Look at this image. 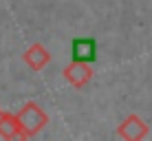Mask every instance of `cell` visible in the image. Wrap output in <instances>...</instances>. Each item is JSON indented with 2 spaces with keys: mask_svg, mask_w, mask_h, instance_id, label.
I'll return each instance as SVG.
<instances>
[{
  "mask_svg": "<svg viewBox=\"0 0 152 141\" xmlns=\"http://www.w3.org/2000/svg\"><path fill=\"white\" fill-rule=\"evenodd\" d=\"M18 119L22 123V132H24V139H31L35 137L38 132L44 130V126L49 123V115H46L42 108L38 106L35 102H27L18 113Z\"/></svg>",
  "mask_w": 152,
  "mask_h": 141,
  "instance_id": "cell-1",
  "label": "cell"
},
{
  "mask_svg": "<svg viewBox=\"0 0 152 141\" xmlns=\"http://www.w3.org/2000/svg\"><path fill=\"white\" fill-rule=\"evenodd\" d=\"M2 113H4V110H2V108H0V115H2Z\"/></svg>",
  "mask_w": 152,
  "mask_h": 141,
  "instance_id": "cell-7",
  "label": "cell"
},
{
  "mask_svg": "<svg viewBox=\"0 0 152 141\" xmlns=\"http://www.w3.org/2000/svg\"><path fill=\"white\" fill-rule=\"evenodd\" d=\"M22 60H24V64H27L31 71H42V69L51 62V53H49L42 44L35 42V44H31L29 49L24 51Z\"/></svg>",
  "mask_w": 152,
  "mask_h": 141,
  "instance_id": "cell-5",
  "label": "cell"
},
{
  "mask_svg": "<svg viewBox=\"0 0 152 141\" xmlns=\"http://www.w3.org/2000/svg\"><path fill=\"white\" fill-rule=\"evenodd\" d=\"M117 134L126 141H139L148 137V123L139 115H128L117 128Z\"/></svg>",
  "mask_w": 152,
  "mask_h": 141,
  "instance_id": "cell-2",
  "label": "cell"
},
{
  "mask_svg": "<svg viewBox=\"0 0 152 141\" xmlns=\"http://www.w3.org/2000/svg\"><path fill=\"white\" fill-rule=\"evenodd\" d=\"M71 60L93 64L97 60V40L95 38H75L71 42Z\"/></svg>",
  "mask_w": 152,
  "mask_h": 141,
  "instance_id": "cell-3",
  "label": "cell"
},
{
  "mask_svg": "<svg viewBox=\"0 0 152 141\" xmlns=\"http://www.w3.org/2000/svg\"><path fill=\"white\" fill-rule=\"evenodd\" d=\"M0 137L2 139H24L22 123L15 113H2L0 115Z\"/></svg>",
  "mask_w": 152,
  "mask_h": 141,
  "instance_id": "cell-6",
  "label": "cell"
},
{
  "mask_svg": "<svg viewBox=\"0 0 152 141\" xmlns=\"http://www.w3.org/2000/svg\"><path fill=\"white\" fill-rule=\"evenodd\" d=\"M64 77L73 88H84L93 80V69L86 62H71L64 69Z\"/></svg>",
  "mask_w": 152,
  "mask_h": 141,
  "instance_id": "cell-4",
  "label": "cell"
}]
</instances>
